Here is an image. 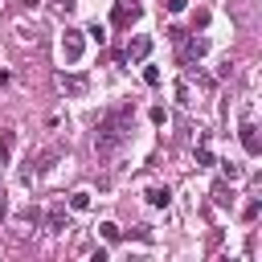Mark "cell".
<instances>
[{
	"instance_id": "cell-1",
	"label": "cell",
	"mask_w": 262,
	"mask_h": 262,
	"mask_svg": "<svg viewBox=\"0 0 262 262\" xmlns=\"http://www.w3.org/2000/svg\"><path fill=\"white\" fill-rule=\"evenodd\" d=\"M131 119H135V111L123 102V106H111L102 119H98V131H94V151L102 156V160H111L127 139H131Z\"/></svg>"
},
{
	"instance_id": "cell-2",
	"label": "cell",
	"mask_w": 262,
	"mask_h": 262,
	"mask_svg": "<svg viewBox=\"0 0 262 262\" xmlns=\"http://www.w3.org/2000/svg\"><path fill=\"white\" fill-rule=\"evenodd\" d=\"M168 37L180 45V57H184V61H201V57L209 53V41H205V37H192V33H184V29H168Z\"/></svg>"
},
{
	"instance_id": "cell-3",
	"label": "cell",
	"mask_w": 262,
	"mask_h": 262,
	"mask_svg": "<svg viewBox=\"0 0 262 262\" xmlns=\"http://www.w3.org/2000/svg\"><path fill=\"white\" fill-rule=\"evenodd\" d=\"M61 57L74 66V61H82V33L78 29H66L61 33Z\"/></svg>"
},
{
	"instance_id": "cell-4",
	"label": "cell",
	"mask_w": 262,
	"mask_h": 262,
	"mask_svg": "<svg viewBox=\"0 0 262 262\" xmlns=\"http://www.w3.org/2000/svg\"><path fill=\"white\" fill-rule=\"evenodd\" d=\"M135 16H139V4H135V0H115V12H111L115 25H131Z\"/></svg>"
},
{
	"instance_id": "cell-5",
	"label": "cell",
	"mask_w": 262,
	"mask_h": 262,
	"mask_svg": "<svg viewBox=\"0 0 262 262\" xmlns=\"http://www.w3.org/2000/svg\"><path fill=\"white\" fill-rule=\"evenodd\" d=\"M147 53H151V37L139 33V37L127 45V61H147Z\"/></svg>"
},
{
	"instance_id": "cell-6",
	"label": "cell",
	"mask_w": 262,
	"mask_h": 262,
	"mask_svg": "<svg viewBox=\"0 0 262 262\" xmlns=\"http://www.w3.org/2000/svg\"><path fill=\"white\" fill-rule=\"evenodd\" d=\"M143 196H147L151 209H168V205H172V188H168V184H151Z\"/></svg>"
},
{
	"instance_id": "cell-7",
	"label": "cell",
	"mask_w": 262,
	"mask_h": 262,
	"mask_svg": "<svg viewBox=\"0 0 262 262\" xmlns=\"http://www.w3.org/2000/svg\"><path fill=\"white\" fill-rule=\"evenodd\" d=\"M242 147H246V156H258V151H262V143H258V127H254V123H242Z\"/></svg>"
},
{
	"instance_id": "cell-8",
	"label": "cell",
	"mask_w": 262,
	"mask_h": 262,
	"mask_svg": "<svg viewBox=\"0 0 262 262\" xmlns=\"http://www.w3.org/2000/svg\"><path fill=\"white\" fill-rule=\"evenodd\" d=\"M66 221H70V217H66V205H53V209H49V233H61Z\"/></svg>"
},
{
	"instance_id": "cell-9",
	"label": "cell",
	"mask_w": 262,
	"mask_h": 262,
	"mask_svg": "<svg viewBox=\"0 0 262 262\" xmlns=\"http://www.w3.org/2000/svg\"><path fill=\"white\" fill-rule=\"evenodd\" d=\"M196 164H201V168H209V164H213V151H209V135H201V139H196Z\"/></svg>"
},
{
	"instance_id": "cell-10",
	"label": "cell",
	"mask_w": 262,
	"mask_h": 262,
	"mask_svg": "<svg viewBox=\"0 0 262 262\" xmlns=\"http://www.w3.org/2000/svg\"><path fill=\"white\" fill-rule=\"evenodd\" d=\"M70 209H74V213H86V209H90V192H86V188L70 192Z\"/></svg>"
},
{
	"instance_id": "cell-11",
	"label": "cell",
	"mask_w": 262,
	"mask_h": 262,
	"mask_svg": "<svg viewBox=\"0 0 262 262\" xmlns=\"http://www.w3.org/2000/svg\"><path fill=\"white\" fill-rule=\"evenodd\" d=\"M12 143H16V135H12V131H0V164L12 160Z\"/></svg>"
},
{
	"instance_id": "cell-12",
	"label": "cell",
	"mask_w": 262,
	"mask_h": 262,
	"mask_svg": "<svg viewBox=\"0 0 262 262\" xmlns=\"http://www.w3.org/2000/svg\"><path fill=\"white\" fill-rule=\"evenodd\" d=\"M57 82H61V86H66L70 94H82V90H86V78H66V74H61Z\"/></svg>"
},
{
	"instance_id": "cell-13",
	"label": "cell",
	"mask_w": 262,
	"mask_h": 262,
	"mask_svg": "<svg viewBox=\"0 0 262 262\" xmlns=\"http://www.w3.org/2000/svg\"><path fill=\"white\" fill-rule=\"evenodd\" d=\"M258 213H262V201H258V196H254V201H246V209H242V217H246V221H254Z\"/></svg>"
},
{
	"instance_id": "cell-14",
	"label": "cell",
	"mask_w": 262,
	"mask_h": 262,
	"mask_svg": "<svg viewBox=\"0 0 262 262\" xmlns=\"http://www.w3.org/2000/svg\"><path fill=\"white\" fill-rule=\"evenodd\" d=\"M98 233H102L106 242H119V225H115V221H102V225H98Z\"/></svg>"
},
{
	"instance_id": "cell-15",
	"label": "cell",
	"mask_w": 262,
	"mask_h": 262,
	"mask_svg": "<svg viewBox=\"0 0 262 262\" xmlns=\"http://www.w3.org/2000/svg\"><path fill=\"white\" fill-rule=\"evenodd\" d=\"M86 33H90V41H98V45H102V41H106V25H98V20H94V25H90V29H86Z\"/></svg>"
},
{
	"instance_id": "cell-16",
	"label": "cell",
	"mask_w": 262,
	"mask_h": 262,
	"mask_svg": "<svg viewBox=\"0 0 262 262\" xmlns=\"http://www.w3.org/2000/svg\"><path fill=\"white\" fill-rule=\"evenodd\" d=\"M143 82L147 86H160V66H143Z\"/></svg>"
},
{
	"instance_id": "cell-17",
	"label": "cell",
	"mask_w": 262,
	"mask_h": 262,
	"mask_svg": "<svg viewBox=\"0 0 262 262\" xmlns=\"http://www.w3.org/2000/svg\"><path fill=\"white\" fill-rule=\"evenodd\" d=\"M147 119H151L156 127H164V123H168V111H164V106H151V111H147Z\"/></svg>"
},
{
	"instance_id": "cell-18",
	"label": "cell",
	"mask_w": 262,
	"mask_h": 262,
	"mask_svg": "<svg viewBox=\"0 0 262 262\" xmlns=\"http://www.w3.org/2000/svg\"><path fill=\"white\" fill-rule=\"evenodd\" d=\"M221 172H225V180H242V168H237V164H229V160L221 164Z\"/></svg>"
},
{
	"instance_id": "cell-19",
	"label": "cell",
	"mask_w": 262,
	"mask_h": 262,
	"mask_svg": "<svg viewBox=\"0 0 262 262\" xmlns=\"http://www.w3.org/2000/svg\"><path fill=\"white\" fill-rule=\"evenodd\" d=\"M176 102H180V106H188V102H192V98H188V86H184V82H176Z\"/></svg>"
},
{
	"instance_id": "cell-20",
	"label": "cell",
	"mask_w": 262,
	"mask_h": 262,
	"mask_svg": "<svg viewBox=\"0 0 262 262\" xmlns=\"http://www.w3.org/2000/svg\"><path fill=\"white\" fill-rule=\"evenodd\" d=\"M184 4L188 0H168V12H184Z\"/></svg>"
},
{
	"instance_id": "cell-21",
	"label": "cell",
	"mask_w": 262,
	"mask_h": 262,
	"mask_svg": "<svg viewBox=\"0 0 262 262\" xmlns=\"http://www.w3.org/2000/svg\"><path fill=\"white\" fill-rule=\"evenodd\" d=\"M0 196H4V192H0Z\"/></svg>"
}]
</instances>
